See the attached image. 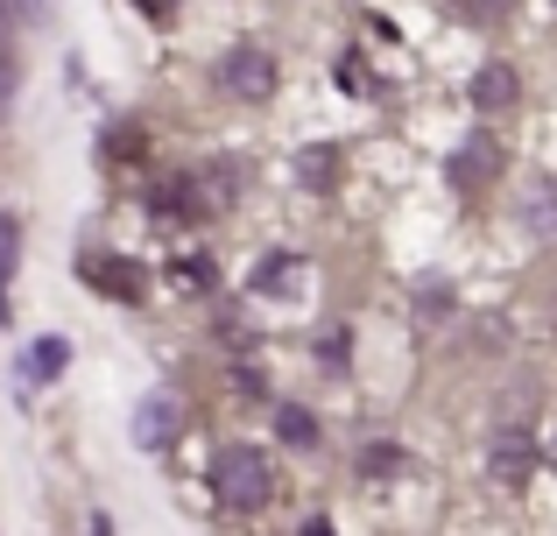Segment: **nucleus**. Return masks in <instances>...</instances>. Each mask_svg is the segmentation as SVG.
<instances>
[{"instance_id":"f257e3e1","label":"nucleus","mask_w":557,"mask_h":536,"mask_svg":"<svg viewBox=\"0 0 557 536\" xmlns=\"http://www.w3.org/2000/svg\"><path fill=\"white\" fill-rule=\"evenodd\" d=\"M212 501L233 515H255L275 501V466L261 445H219L212 452Z\"/></svg>"},{"instance_id":"f03ea898","label":"nucleus","mask_w":557,"mask_h":536,"mask_svg":"<svg viewBox=\"0 0 557 536\" xmlns=\"http://www.w3.org/2000/svg\"><path fill=\"white\" fill-rule=\"evenodd\" d=\"M219 85H226L233 99H269L275 92V57L261 50V42H233V50L219 57Z\"/></svg>"},{"instance_id":"7ed1b4c3","label":"nucleus","mask_w":557,"mask_h":536,"mask_svg":"<svg viewBox=\"0 0 557 536\" xmlns=\"http://www.w3.org/2000/svg\"><path fill=\"white\" fill-rule=\"evenodd\" d=\"M177 431H184V402L177 396H141L135 402V445H141V452L177 445Z\"/></svg>"},{"instance_id":"20e7f679","label":"nucleus","mask_w":557,"mask_h":536,"mask_svg":"<svg viewBox=\"0 0 557 536\" xmlns=\"http://www.w3.org/2000/svg\"><path fill=\"white\" fill-rule=\"evenodd\" d=\"M516 99H522L516 64H480V71H473V107H480V113H508Z\"/></svg>"},{"instance_id":"39448f33","label":"nucleus","mask_w":557,"mask_h":536,"mask_svg":"<svg viewBox=\"0 0 557 536\" xmlns=\"http://www.w3.org/2000/svg\"><path fill=\"white\" fill-rule=\"evenodd\" d=\"M247 283H255V297H304V262L297 254H261V269Z\"/></svg>"},{"instance_id":"423d86ee","label":"nucleus","mask_w":557,"mask_h":536,"mask_svg":"<svg viewBox=\"0 0 557 536\" xmlns=\"http://www.w3.org/2000/svg\"><path fill=\"white\" fill-rule=\"evenodd\" d=\"M275 431H283L289 452H318V416L304 410V402H283V410H275Z\"/></svg>"},{"instance_id":"0eeeda50","label":"nucleus","mask_w":557,"mask_h":536,"mask_svg":"<svg viewBox=\"0 0 557 536\" xmlns=\"http://www.w3.org/2000/svg\"><path fill=\"white\" fill-rule=\"evenodd\" d=\"M64 360H71V346H64V339H36L22 367H28V382H57V374H64Z\"/></svg>"},{"instance_id":"6e6552de","label":"nucleus","mask_w":557,"mask_h":536,"mask_svg":"<svg viewBox=\"0 0 557 536\" xmlns=\"http://www.w3.org/2000/svg\"><path fill=\"white\" fill-rule=\"evenodd\" d=\"M14 262H22V226H14V212H0V311H8V283H14Z\"/></svg>"},{"instance_id":"1a4fd4ad","label":"nucleus","mask_w":557,"mask_h":536,"mask_svg":"<svg viewBox=\"0 0 557 536\" xmlns=\"http://www.w3.org/2000/svg\"><path fill=\"white\" fill-rule=\"evenodd\" d=\"M85 283L107 289V297H141V283L127 275V262H92V269H85Z\"/></svg>"},{"instance_id":"9d476101","label":"nucleus","mask_w":557,"mask_h":536,"mask_svg":"<svg viewBox=\"0 0 557 536\" xmlns=\"http://www.w3.org/2000/svg\"><path fill=\"white\" fill-rule=\"evenodd\" d=\"M494 466L516 481V473L530 466V431H502V438H494Z\"/></svg>"},{"instance_id":"9b49d317","label":"nucleus","mask_w":557,"mask_h":536,"mask_svg":"<svg viewBox=\"0 0 557 536\" xmlns=\"http://www.w3.org/2000/svg\"><path fill=\"white\" fill-rule=\"evenodd\" d=\"M14 78V14L0 8V85Z\"/></svg>"},{"instance_id":"f8f14e48","label":"nucleus","mask_w":557,"mask_h":536,"mask_svg":"<svg viewBox=\"0 0 557 536\" xmlns=\"http://www.w3.org/2000/svg\"><path fill=\"white\" fill-rule=\"evenodd\" d=\"M304 536H332V523H318V515H311V523H304Z\"/></svg>"},{"instance_id":"ddd939ff","label":"nucleus","mask_w":557,"mask_h":536,"mask_svg":"<svg viewBox=\"0 0 557 536\" xmlns=\"http://www.w3.org/2000/svg\"><path fill=\"white\" fill-rule=\"evenodd\" d=\"M22 8H28V14H42V8H50V0H22Z\"/></svg>"}]
</instances>
